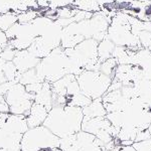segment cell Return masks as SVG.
<instances>
[{"label":"cell","instance_id":"obj_20","mask_svg":"<svg viewBox=\"0 0 151 151\" xmlns=\"http://www.w3.org/2000/svg\"><path fill=\"white\" fill-rule=\"evenodd\" d=\"M133 147L136 151H151V139L134 142Z\"/></svg>","mask_w":151,"mask_h":151},{"label":"cell","instance_id":"obj_23","mask_svg":"<svg viewBox=\"0 0 151 151\" xmlns=\"http://www.w3.org/2000/svg\"><path fill=\"white\" fill-rule=\"evenodd\" d=\"M0 113H9V106L3 95H0Z\"/></svg>","mask_w":151,"mask_h":151},{"label":"cell","instance_id":"obj_10","mask_svg":"<svg viewBox=\"0 0 151 151\" xmlns=\"http://www.w3.org/2000/svg\"><path fill=\"white\" fill-rule=\"evenodd\" d=\"M35 103L40 104L45 107L47 110L50 112L52 109V84L48 82H45L42 84V88L40 91L35 95Z\"/></svg>","mask_w":151,"mask_h":151},{"label":"cell","instance_id":"obj_16","mask_svg":"<svg viewBox=\"0 0 151 151\" xmlns=\"http://www.w3.org/2000/svg\"><path fill=\"white\" fill-rule=\"evenodd\" d=\"M93 101V100H91L89 98V97H87L86 95H84L81 92L80 94H77L75 95V96L70 97L69 99V102H68V105L69 106H73V107H78V108H85V107H87L88 105H90V103Z\"/></svg>","mask_w":151,"mask_h":151},{"label":"cell","instance_id":"obj_8","mask_svg":"<svg viewBox=\"0 0 151 151\" xmlns=\"http://www.w3.org/2000/svg\"><path fill=\"white\" fill-rule=\"evenodd\" d=\"M48 114L47 108L40 104L33 103L30 108L29 114L26 116V122L28 128H35L41 126L45 121Z\"/></svg>","mask_w":151,"mask_h":151},{"label":"cell","instance_id":"obj_15","mask_svg":"<svg viewBox=\"0 0 151 151\" xmlns=\"http://www.w3.org/2000/svg\"><path fill=\"white\" fill-rule=\"evenodd\" d=\"M117 65H118V63H117V60L115 58H108V60H106L105 62L101 63L99 72H101L102 74L108 76V77H111L112 79H113Z\"/></svg>","mask_w":151,"mask_h":151},{"label":"cell","instance_id":"obj_14","mask_svg":"<svg viewBox=\"0 0 151 151\" xmlns=\"http://www.w3.org/2000/svg\"><path fill=\"white\" fill-rule=\"evenodd\" d=\"M18 83L23 85V86H26V85L35 84V83H45V82H42L40 79V77L37 76V73H36L35 68V69H31L27 70V72L20 74Z\"/></svg>","mask_w":151,"mask_h":151},{"label":"cell","instance_id":"obj_17","mask_svg":"<svg viewBox=\"0 0 151 151\" xmlns=\"http://www.w3.org/2000/svg\"><path fill=\"white\" fill-rule=\"evenodd\" d=\"M58 148L60 151H79L77 143H76V134L60 138Z\"/></svg>","mask_w":151,"mask_h":151},{"label":"cell","instance_id":"obj_25","mask_svg":"<svg viewBox=\"0 0 151 151\" xmlns=\"http://www.w3.org/2000/svg\"><path fill=\"white\" fill-rule=\"evenodd\" d=\"M8 116H9V113H0V128H2L4 126Z\"/></svg>","mask_w":151,"mask_h":151},{"label":"cell","instance_id":"obj_4","mask_svg":"<svg viewBox=\"0 0 151 151\" xmlns=\"http://www.w3.org/2000/svg\"><path fill=\"white\" fill-rule=\"evenodd\" d=\"M4 98L9 106V113L26 117L35 103V95L29 94L25 90V86L17 83L9 89Z\"/></svg>","mask_w":151,"mask_h":151},{"label":"cell","instance_id":"obj_26","mask_svg":"<svg viewBox=\"0 0 151 151\" xmlns=\"http://www.w3.org/2000/svg\"><path fill=\"white\" fill-rule=\"evenodd\" d=\"M40 151H52V149H43V150H40Z\"/></svg>","mask_w":151,"mask_h":151},{"label":"cell","instance_id":"obj_13","mask_svg":"<svg viewBox=\"0 0 151 151\" xmlns=\"http://www.w3.org/2000/svg\"><path fill=\"white\" fill-rule=\"evenodd\" d=\"M17 23V14L14 12L0 13V30L7 31L11 26Z\"/></svg>","mask_w":151,"mask_h":151},{"label":"cell","instance_id":"obj_7","mask_svg":"<svg viewBox=\"0 0 151 151\" xmlns=\"http://www.w3.org/2000/svg\"><path fill=\"white\" fill-rule=\"evenodd\" d=\"M13 64L16 67L19 74H22L27 70L35 69L40 64V58L35 57L31 52H29L27 50H17L15 55V58H13Z\"/></svg>","mask_w":151,"mask_h":151},{"label":"cell","instance_id":"obj_18","mask_svg":"<svg viewBox=\"0 0 151 151\" xmlns=\"http://www.w3.org/2000/svg\"><path fill=\"white\" fill-rule=\"evenodd\" d=\"M38 17L37 10H27L17 14V22L20 24H29Z\"/></svg>","mask_w":151,"mask_h":151},{"label":"cell","instance_id":"obj_21","mask_svg":"<svg viewBox=\"0 0 151 151\" xmlns=\"http://www.w3.org/2000/svg\"><path fill=\"white\" fill-rule=\"evenodd\" d=\"M43 83H35V84H30V85H26L25 90L28 92L29 94H33L36 95L38 92L40 91V89L42 88Z\"/></svg>","mask_w":151,"mask_h":151},{"label":"cell","instance_id":"obj_24","mask_svg":"<svg viewBox=\"0 0 151 151\" xmlns=\"http://www.w3.org/2000/svg\"><path fill=\"white\" fill-rule=\"evenodd\" d=\"M111 151H136L135 148L132 146H122V145H116Z\"/></svg>","mask_w":151,"mask_h":151},{"label":"cell","instance_id":"obj_5","mask_svg":"<svg viewBox=\"0 0 151 151\" xmlns=\"http://www.w3.org/2000/svg\"><path fill=\"white\" fill-rule=\"evenodd\" d=\"M108 130L109 133L113 136L114 138L117 137L119 130L116 129L114 126L111 125L109 120L106 117H98V118H89L85 117L82 122V131L88 132L90 134H93L96 136L100 131Z\"/></svg>","mask_w":151,"mask_h":151},{"label":"cell","instance_id":"obj_2","mask_svg":"<svg viewBox=\"0 0 151 151\" xmlns=\"http://www.w3.org/2000/svg\"><path fill=\"white\" fill-rule=\"evenodd\" d=\"M76 78L81 92L91 100L103 98L113 80L99 70H83Z\"/></svg>","mask_w":151,"mask_h":151},{"label":"cell","instance_id":"obj_27","mask_svg":"<svg viewBox=\"0 0 151 151\" xmlns=\"http://www.w3.org/2000/svg\"><path fill=\"white\" fill-rule=\"evenodd\" d=\"M148 130H149V132L151 133V124H150V126L148 127Z\"/></svg>","mask_w":151,"mask_h":151},{"label":"cell","instance_id":"obj_19","mask_svg":"<svg viewBox=\"0 0 151 151\" xmlns=\"http://www.w3.org/2000/svg\"><path fill=\"white\" fill-rule=\"evenodd\" d=\"M16 52H17V50H14L13 47L8 45L6 47H4L3 50H1V52H0V58L5 60V62H12L13 58H15Z\"/></svg>","mask_w":151,"mask_h":151},{"label":"cell","instance_id":"obj_1","mask_svg":"<svg viewBox=\"0 0 151 151\" xmlns=\"http://www.w3.org/2000/svg\"><path fill=\"white\" fill-rule=\"evenodd\" d=\"M84 114L81 108L73 106H55L48 112L42 125L58 138L75 135L82 130Z\"/></svg>","mask_w":151,"mask_h":151},{"label":"cell","instance_id":"obj_22","mask_svg":"<svg viewBox=\"0 0 151 151\" xmlns=\"http://www.w3.org/2000/svg\"><path fill=\"white\" fill-rule=\"evenodd\" d=\"M148 139H151V133L149 132L148 129H146V130L139 131L137 133L135 138V142H140V141H144Z\"/></svg>","mask_w":151,"mask_h":151},{"label":"cell","instance_id":"obj_11","mask_svg":"<svg viewBox=\"0 0 151 151\" xmlns=\"http://www.w3.org/2000/svg\"><path fill=\"white\" fill-rule=\"evenodd\" d=\"M83 114L85 117H89V118H98V117H106L107 111L104 107L103 101L101 99H96L88 105L87 107L82 109Z\"/></svg>","mask_w":151,"mask_h":151},{"label":"cell","instance_id":"obj_9","mask_svg":"<svg viewBox=\"0 0 151 151\" xmlns=\"http://www.w3.org/2000/svg\"><path fill=\"white\" fill-rule=\"evenodd\" d=\"M3 127H5L9 130L16 133L24 134L28 130L27 122H26V117L23 115H13L9 113V116L7 118L5 124Z\"/></svg>","mask_w":151,"mask_h":151},{"label":"cell","instance_id":"obj_12","mask_svg":"<svg viewBox=\"0 0 151 151\" xmlns=\"http://www.w3.org/2000/svg\"><path fill=\"white\" fill-rule=\"evenodd\" d=\"M115 45L109 38H104L98 43V60L100 63H103L108 58H112Z\"/></svg>","mask_w":151,"mask_h":151},{"label":"cell","instance_id":"obj_6","mask_svg":"<svg viewBox=\"0 0 151 151\" xmlns=\"http://www.w3.org/2000/svg\"><path fill=\"white\" fill-rule=\"evenodd\" d=\"M23 134L16 133L5 127L0 128V151H21Z\"/></svg>","mask_w":151,"mask_h":151},{"label":"cell","instance_id":"obj_3","mask_svg":"<svg viewBox=\"0 0 151 151\" xmlns=\"http://www.w3.org/2000/svg\"><path fill=\"white\" fill-rule=\"evenodd\" d=\"M21 151H40L60 147V138L43 125L29 128L23 134L20 143Z\"/></svg>","mask_w":151,"mask_h":151}]
</instances>
